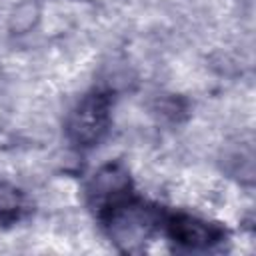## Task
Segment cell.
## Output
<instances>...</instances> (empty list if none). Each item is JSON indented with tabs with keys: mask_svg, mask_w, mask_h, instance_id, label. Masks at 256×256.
I'll return each instance as SVG.
<instances>
[{
	"mask_svg": "<svg viewBox=\"0 0 256 256\" xmlns=\"http://www.w3.org/2000/svg\"><path fill=\"white\" fill-rule=\"evenodd\" d=\"M104 218L112 242L126 252L140 250L158 224L156 210L130 196L104 210Z\"/></svg>",
	"mask_w": 256,
	"mask_h": 256,
	"instance_id": "6da1fadb",
	"label": "cell"
},
{
	"mask_svg": "<svg viewBox=\"0 0 256 256\" xmlns=\"http://www.w3.org/2000/svg\"><path fill=\"white\" fill-rule=\"evenodd\" d=\"M88 196L102 212L130 196V176L120 164L102 166L88 184Z\"/></svg>",
	"mask_w": 256,
	"mask_h": 256,
	"instance_id": "3957f363",
	"label": "cell"
},
{
	"mask_svg": "<svg viewBox=\"0 0 256 256\" xmlns=\"http://www.w3.org/2000/svg\"><path fill=\"white\" fill-rule=\"evenodd\" d=\"M110 124V98L106 94L84 96L68 114L66 134L80 148L94 146L102 140Z\"/></svg>",
	"mask_w": 256,
	"mask_h": 256,
	"instance_id": "7a4b0ae2",
	"label": "cell"
},
{
	"mask_svg": "<svg viewBox=\"0 0 256 256\" xmlns=\"http://www.w3.org/2000/svg\"><path fill=\"white\" fill-rule=\"evenodd\" d=\"M22 206H24L22 192L8 182H0V220L4 222L14 220L20 214Z\"/></svg>",
	"mask_w": 256,
	"mask_h": 256,
	"instance_id": "5b68a950",
	"label": "cell"
},
{
	"mask_svg": "<svg viewBox=\"0 0 256 256\" xmlns=\"http://www.w3.org/2000/svg\"><path fill=\"white\" fill-rule=\"evenodd\" d=\"M168 234L174 242L180 246L200 250V248H210L212 244L220 242L224 232L220 226L210 224L206 220H200L190 214H174L168 218Z\"/></svg>",
	"mask_w": 256,
	"mask_h": 256,
	"instance_id": "277c9868",
	"label": "cell"
}]
</instances>
